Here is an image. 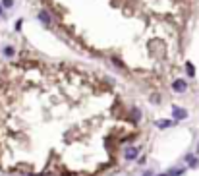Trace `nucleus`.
<instances>
[{"label":"nucleus","instance_id":"f257e3e1","mask_svg":"<svg viewBox=\"0 0 199 176\" xmlns=\"http://www.w3.org/2000/svg\"><path fill=\"white\" fill-rule=\"evenodd\" d=\"M172 89H174L176 93H184V91H187V83H186L184 80H176V81L172 83Z\"/></svg>","mask_w":199,"mask_h":176},{"label":"nucleus","instance_id":"f03ea898","mask_svg":"<svg viewBox=\"0 0 199 176\" xmlns=\"http://www.w3.org/2000/svg\"><path fill=\"white\" fill-rule=\"evenodd\" d=\"M137 155H139V149H137V147H126V151H124V157H126L128 161L137 159Z\"/></svg>","mask_w":199,"mask_h":176},{"label":"nucleus","instance_id":"7ed1b4c3","mask_svg":"<svg viewBox=\"0 0 199 176\" xmlns=\"http://www.w3.org/2000/svg\"><path fill=\"white\" fill-rule=\"evenodd\" d=\"M172 112H174V118L176 120H186L187 118V111H184V108H180V106H174Z\"/></svg>","mask_w":199,"mask_h":176},{"label":"nucleus","instance_id":"20e7f679","mask_svg":"<svg viewBox=\"0 0 199 176\" xmlns=\"http://www.w3.org/2000/svg\"><path fill=\"white\" fill-rule=\"evenodd\" d=\"M39 19H41L45 25H48V23H50V16H48L47 10H41V12H39Z\"/></svg>","mask_w":199,"mask_h":176},{"label":"nucleus","instance_id":"39448f33","mask_svg":"<svg viewBox=\"0 0 199 176\" xmlns=\"http://www.w3.org/2000/svg\"><path fill=\"white\" fill-rule=\"evenodd\" d=\"M157 126L162 128V130H164V128H170V126H172V120H159Z\"/></svg>","mask_w":199,"mask_h":176},{"label":"nucleus","instance_id":"423d86ee","mask_svg":"<svg viewBox=\"0 0 199 176\" xmlns=\"http://www.w3.org/2000/svg\"><path fill=\"white\" fill-rule=\"evenodd\" d=\"M182 174H184V168H174L168 172V176H182Z\"/></svg>","mask_w":199,"mask_h":176},{"label":"nucleus","instance_id":"0eeeda50","mask_svg":"<svg viewBox=\"0 0 199 176\" xmlns=\"http://www.w3.org/2000/svg\"><path fill=\"white\" fill-rule=\"evenodd\" d=\"M4 56H6V58L14 56V49H12V47H6V49H4Z\"/></svg>","mask_w":199,"mask_h":176},{"label":"nucleus","instance_id":"6e6552de","mask_svg":"<svg viewBox=\"0 0 199 176\" xmlns=\"http://www.w3.org/2000/svg\"><path fill=\"white\" fill-rule=\"evenodd\" d=\"M186 68H187V74H190V75H195V70H193L191 62H186Z\"/></svg>","mask_w":199,"mask_h":176},{"label":"nucleus","instance_id":"1a4fd4ad","mask_svg":"<svg viewBox=\"0 0 199 176\" xmlns=\"http://www.w3.org/2000/svg\"><path fill=\"white\" fill-rule=\"evenodd\" d=\"M2 6L4 8H12L14 6V0H2Z\"/></svg>","mask_w":199,"mask_h":176},{"label":"nucleus","instance_id":"9d476101","mask_svg":"<svg viewBox=\"0 0 199 176\" xmlns=\"http://www.w3.org/2000/svg\"><path fill=\"white\" fill-rule=\"evenodd\" d=\"M139 114H141L139 111H134V118H135V120H139Z\"/></svg>","mask_w":199,"mask_h":176},{"label":"nucleus","instance_id":"9b49d317","mask_svg":"<svg viewBox=\"0 0 199 176\" xmlns=\"http://www.w3.org/2000/svg\"><path fill=\"white\" fill-rule=\"evenodd\" d=\"M0 14H2V4H0Z\"/></svg>","mask_w":199,"mask_h":176},{"label":"nucleus","instance_id":"f8f14e48","mask_svg":"<svg viewBox=\"0 0 199 176\" xmlns=\"http://www.w3.org/2000/svg\"><path fill=\"white\" fill-rule=\"evenodd\" d=\"M159 176H168V174H159Z\"/></svg>","mask_w":199,"mask_h":176},{"label":"nucleus","instance_id":"ddd939ff","mask_svg":"<svg viewBox=\"0 0 199 176\" xmlns=\"http://www.w3.org/2000/svg\"><path fill=\"white\" fill-rule=\"evenodd\" d=\"M145 176H151V174H145Z\"/></svg>","mask_w":199,"mask_h":176}]
</instances>
